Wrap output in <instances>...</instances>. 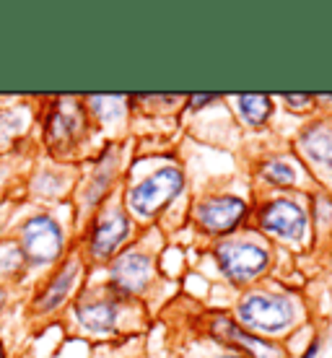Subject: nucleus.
<instances>
[{"instance_id": "nucleus-1", "label": "nucleus", "mask_w": 332, "mask_h": 358, "mask_svg": "<svg viewBox=\"0 0 332 358\" xmlns=\"http://www.w3.org/2000/svg\"><path fill=\"white\" fill-rule=\"evenodd\" d=\"M296 317V306L288 296L268 294V291H254L244 296L239 304V320L244 327L257 332H280Z\"/></svg>"}, {"instance_id": "nucleus-2", "label": "nucleus", "mask_w": 332, "mask_h": 358, "mask_svg": "<svg viewBox=\"0 0 332 358\" xmlns=\"http://www.w3.org/2000/svg\"><path fill=\"white\" fill-rule=\"evenodd\" d=\"M182 187H185L182 171L174 166H164L156 174L145 177L140 185H135L127 195V203H130V210H135L138 215H153L164 206H169L182 192Z\"/></svg>"}, {"instance_id": "nucleus-3", "label": "nucleus", "mask_w": 332, "mask_h": 358, "mask_svg": "<svg viewBox=\"0 0 332 358\" xmlns=\"http://www.w3.org/2000/svg\"><path fill=\"white\" fill-rule=\"evenodd\" d=\"M218 265L224 270L226 278L236 283H244L250 278H257L262 270L268 268V252L250 242H229L218 247L216 252Z\"/></svg>"}, {"instance_id": "nucleus-4", "label": "nucleus", "mask_w": 332, "mask_h": 358, "mask_svg": "<svg viewBox=\"0 0 332 358\" xmlns=\"http://www.w3.org/2000/svg\"><path fill=\"white\" fill-rule=\"evenodd\" d=\"M21 239H24L27 257L34 262H52L63 250V231H60L57 221H52L50 215L29 218L24 224Z\"/></svg>"}, {"instance_id": "nucleus-5", "label": "nucleus", "mask_w": 332, "mask_h": 358, "mask_svg": "<svg viewBox=\"0 0 332 358\" xmlns=\"http://www.w3.org/2000/svg\"><path fill=\"white\" fill-rule=\"evenodd\" d=\"M247 213V206L244 200L233 195H216V197H208L198 206V224L205 229V231L213 234H226L236 229L239 221Z\"/></svg>"}, {"instance_id": "nucleus-6", "label": "nucleus", "mask_w": 332, "mask_h": 358, "mask_svg": "<svg viewBox=\"0 0 332 358\" xmlns=\"http://www.w3.org/2000/svg\"><path fill=\"white\" fill-rule=\"evenodd\" d=\"M260 224L262 229L273 236L280 239H298L306 229V215L304 210L291 203V200H270L260 210Z\"/></svg>"}, {"instance_id": "nucleus-7", "label": "nucleus", "mask_w": 332, "mask_h": 358, "mask_svg": "<svg viewBox=\"0 0 332 358\" xmlns=\"http://www.w3.org/2000/svg\"><path fill=\"white\" fill-rule=\"evenodd\" d=\"M151 278V260L143 252H125L120 255L112 268V280L125 294H140Z\"/></svg>"}, {"instance_id": "nucleus-8", "label": "nucleus", "mask_w": 332, "mask_h": 358, "mask_svg": "<svg viewBox=\"0 0 332 358\" xmlns=\"http://www.w3.org/2000/svg\"><path fill=\"white\" fill-rule=\"evenodd\" d=\"M127 231H130V221L120 208H112L107 215H101L94 234H91V252L96 257H109L112 252L125 242Z\"/></svg>"}, {"instance_id": "nucleus-9", "label": "nucleus", "mask_w": 332, "mask_h": 358, "mask_svg": "<svg viewBox=\"0 0 332 358\" xmlns=\"http://www.w3.org/2000/svg\"><path fill=\"white\" fill-rule=\"evenodd\" d=\"M75 278H78V262H68V265H65V268L60 270L52 280H50V286L42 291L36 306H39L42 312H50V309H55V306H60L65 296L71 294Z\"/></svg>"}, {"instance_id": "nucleus-10", "label": "nucleus", "mask_w": 332, "mask_h": 358, "mask_svg": "<svg viewBox=\"0 0 332 358\" xmlns=\"http://www.w3.org/2000/svg\"><path fill=\"white\" fill-rule=\"evenodd\" d=\"M301 148L304 153L319 166L332 169V130L324 125H317L312 130H306L301 138Z\"/></svg>"}, {"instance_id": "nucleus-11", "label": "nucleus", "mask_w": 332, "mask_h": 358, "mask_svg": "<svg viewBox=\"0 0 332 358\" xmlns=\"http://www.w3.org/2000/svg\"><path fill=\"white\" fill-rule=\"evenodd\" d=\"M218 324L224 327L226 338H229L231 343H236V345H242V348L247 350L252 358H278L280 356V350L275 348V345L265 343L262 338H257V335H247L242 327H236L233 322H226V320H221Z\"/></svg>"}, {"instance_id": "nucleus-12", "label": "nucleus", "mask_w": 332, "mask_h": 358, "mask_svg": "<svg viewBox=\"0 0 332 358\" xmlns=\"http://www.w3.org/2000/svg\"><path fill=\"white\" fill-rule=\"evenodd\" d=\"M50 141L55 143H68L73 135L78 133V127H81V109L73 104L71 107H57L55 109V115L50 117Z\"/></svg>"}, {"instance_id": "nucleus-13", "label": "nucleus", "mask_w": 332, "mask_h": 358, "mask_svg": "<svg viewBox=\"0 0 332 358\" xmlns=\"http://www.w3.org/2000/svg\"><path fill=\"white\" fill-rule=\"evenodd\" d=\"M78 320H81L89 330L107 332L117 322V306L112 301H91V304L78 306Z\"/></svg>"}, {"instance_id": "nucleus-14", "label": "nucleus", "mask_w": 332, "mask_h": 358, "mask_svg": "<svg viewBox=\"0 0 332 358\" xmlns=\"http://www.w3.org/2000/svg\"><path fill=\"white\" fill-rule=\"evenodd\" d=\"M239 112L250 125H262L273 112V101L262 94H250V96H239Z\"/></svg>"}, {"instance_id": "nucleus-15", "label": "nucleus", "mask_w": 332, "mask_h": 358, "mask_svg": "<svg viewBox=\"0 0 332 358\" xmlns=\"http://www.w3.org/2000/svg\"><path fill=\"white\" fill-rule=\"evenodd\" d=\"M262 174H265V179L275 182V185H291V182L296 179V171H294V166H291V164H286V162H270V164H265Z\"/></svg>"}, {"instance_id": "nucleus-16", "label": "nucleus", "mask_w": 332, "mask_h": 358, "mask_svg": "<svg viewBox=\"0 0 332 358\" xmlns=\"http://www.w3.org/2000/svg\"><path fill=\"white\" fill-rule=\"evenodd\" d=\"M288 104H294V109H306L315 104V99L312 96H304V94H288L286 96Z\"/></svg>"}, {"instance_id": "nucleus-17", "label": "nucleus", "mask_w": 332, "mask_h": 358, "mask_svg": "<svg viewBox=\"0 0 332 358\" xmlns=\"http://www.w3.org/2000/svg\"><path fill=\"white\" fill-rule=\"evenodd\" d=\"M317 348H319V341H315L309 348H306V353H304V358H315L317 356Z\"/></svg>"}, {"instance_id": "nucleus-18", "label": "nucleus", "mask_w": 332, "mask_h": 358, "mask_svg": "<svg viewBox=\"0 0 332 358\" xmlns=\"http://www.w3.org/2000/svg\"><path fill=\"white\" fill-rule=\"evenodd\" d=\"M216 96H195L192 99V104H208V101H213Z\"/></svg>"}, {"instance_id": "nucleus-19", "label": "nucleus", "mask_w": 332, "mask_h": 358, "mask_svg": "<svg viewBox=\"0 0 332 358\" xmlns=\"http://www.w3.org/2000/svg\"><path fill=\"white\" fill-rule=\"evenodd\" d=\"M213 358H244V356H213Z\"/></svg>"}, {"instance_id": "nucleus-20", "label": "nucleus", "mask_w": 332, "mask_h": 358, "mask_svg": "<svg viewBox=\"0 0 332 358\" xmlns=\"http://www.w3.org/2000/svg\"><path fill=\"white\" fill-rule=\"evenodd\" d=\"M0 358H3V345H0Z\"/></svg>"}, {"instance_id": "nucleus-21", "label": "nucleus", "mask_w": 332, "mask_h": 358, "mask_svg": "<svg viewBox=\"0 0 332 358\" xmlns=\"http://www.w3.org/2000/svg\"><path fill=\"white\" fill-rule=\"evenodd\" d=\"M0 301H3V294H0Z\"/></svg>"}]
</instances>
